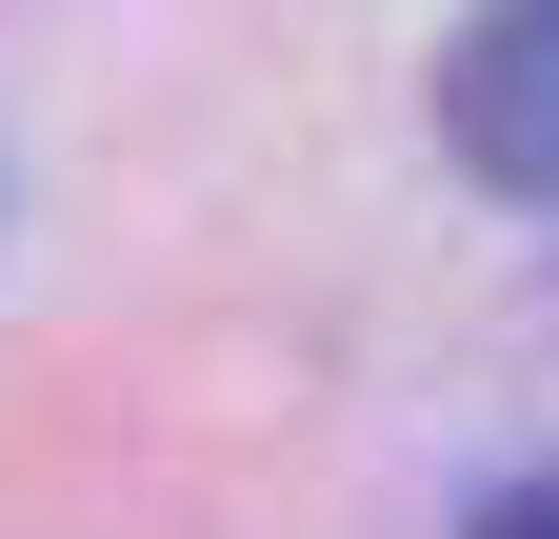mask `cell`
<instances>
[{"label":"cell","instance_id":"6da1fadb","mask_svg":"<svg viewBox=\"0 0 559 539\" xmlns=\"http://www.w3.org/2000/svg\"><path fill=\"white\" fill-rule=\"evenodd\" d=\"M440 160L479 200H539L559 220V0H479L440 40Z\"/></svg>","mask_w":559,"mask_h":539},{"label":"cell","instance_id":"7a4b0ae2","mask_svg":"<svg viewBox=\"0 0 559 539\" xmlns=\"http://www.w3.org/2000/svg\"><path fill=\"white\" fill-rule=\"evenodd\" d=\"M460 539H559V480H500V500H479Z\"/></svg>","mask_w":559,"mask_h":539}]
</instances>
